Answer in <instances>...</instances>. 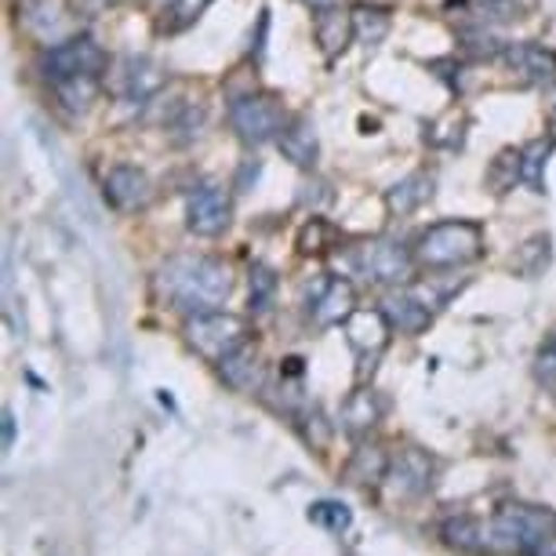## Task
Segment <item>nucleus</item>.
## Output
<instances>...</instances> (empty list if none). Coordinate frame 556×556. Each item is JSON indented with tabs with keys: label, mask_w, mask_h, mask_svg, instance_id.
Instances as JSON below:
<instances>
[{
	"label": "nucleus",
	"mask_w": 556,
	"mask_h": 556,
	"mask_svg": "<svg viewBox=\"0 0 556 556\" xmlns=\"http://www.w3.org/2000/svg\"><path fill=\"white\" fill-rule=\"evenodd\" d=\"M324 233H328V226H324V218H313V223H306V229H302L299 237V248L306 251V255H313V251H324Z\"/></svg>",
	"instance_id": "32"
},
{
	"label": "nucleus",
	"mask_w": 556,
	"mask_h": 556,
	"mask_svg": "<svg viewBox=\"0 0 556 556\" xmlns=\"http://www.w3.org/2000/svg\"><path fill=\"white\" fill-rule=\"evenodd\" d=\"M429 197H433V175L415 172V175L401 178V182L386 193V207H390L393 215H412L429 201Z\"/></svg>",
	"instance_id": "20"
},
{
	"label": "nucleus",
	"mask_w": 556,
	"mask_h": 556,
	"mask_svg": "<svg viewBox=\"0 0 556 556\" xmlns=\"http://www.w3.org/2000/svg\"><path fill=\"white\" fill-rule=\"evenodd\" d=\"M353 266L361 269L367 280H379V285H404V280L412 277L415 255H407L393 240H364V244L353 251Z\"/></svg>",
	"instance_id": "7"
},
{
	"label": "nucleus",
	"mask_w": 556,
	"mask_h": 556,
	"mask_svg": "<svg viewBox=\"0 0 556 556\" xmlns=\"http://www.w3.org/2000/svg\"><path fill=\"white\" fill-rule=\"evenodd\" d=\"M517 182H523L520 150H502V153L495 156V164L488 167V186H491L495 193H509Z\"/></svg>",
	"instance_id": "25"
},
{
	"label": "nucleus",
	"mask_w": 556,
	"mask_h": 556,
	"mask_svg": "<svg viewBox=\"0 0 556 556\" xmlns=\"http://www.w3.org/2000/svg\"><path fill=\"white\" fill-rule=\"evenodd\" d=\"M313 34H317V45L328 59L342 55L353 37V12H342V8H320L317 18H313Z\"/></svg>",
	"instance_id": "17"
},
{
	"label": "nucleus",
	"mask_w": 556,
	"mask_h": 556,
	"mask_svg": "<svg viewBox=\"0 0 556 556\" xmlns=\"http://www.w3.org/2000/svg\"><path fill=\"white\" fill-rule=\"evenodd\" d=\"M186 342H190L201 356L218 364V361H226L237 345L248 342V324L223 309L197 313V317H190V324H186Z\"/></svg>",
	"instance_id": "4"
},
{
	"label": "nucleus",
	"mask_w": 556,
	"mask_h": 556,
	"mask_svg": "<svg viewBox=\"0 0 556 556\" xmlns=\"http://www.w3.org/2000/svg\"><path fill=\"white\" fill-rule=\"evenodd\" d=\"M40 66H45V77L51 84H59L66 77H80V73H102L106 51L96 45V37H70V40H55L45 51Z\"/></svg>",
	"instance_id": "6"
},
{
	"label": "nucleus",
	"mask_w": 556,
	"mask_h": 556,
	"mask_svg": "<svg viewBox=\"0 0 556 556\" xmlns=\"http://www.w3.org/2000/svg\"><path fill=\"white\" fill-rule=\"evenodd\" d=\"M55 91H59L62 106L73 110V113H80V110H88L91 102H96V96H99V73H80V77H66V80L55 84Z\"/></svg>",
	"instance_id": "23"
},
{
	"label": "nucleus",
	"mask_w": 556,
	"mask_h": 556,
	"mask_svg": "<svg viewBox=\"0 0 556 556\" xmlns=\"http://www.w3.org/2000/svg\"><path fill=\"white\" fill-rule=\"evenodd\" d=\"M207 8H212V0H172V8H167V15H164V34H182V29H190Z\"/></svg>",
	"instance_id": "28"
},
{
	"label": "nucleus",
	"mask_w": 556,
	"mask_h": 556,
	"mask_svg": "<svg viewBox=\"0 0 556 556\" xmlns=\"http://www.w3.org/2000/svg\"><path fill=\"white\" fill-rule=\"evenodd\" d=\"M390 26H393V18L390 12H382V8H353V37L361 40V45L367 48H375V45H382L386 37H390Z\"/></svg>",
	"instance_id": "21"
},
{
	"label": "nucleus",
	"mask_w": 556,
	"mask_h": 556,
	"mask_svg": "<svg viewBox=\"0 0 556 556\" xmlns=\"http://www.w3.org/2000/svg\"><path fill=\"white\" fill-rule=\"evenodd\" d=\"M382 313H386V320H390V328L401 334H422L429 328V320H433V309L418 295H412V291H393V295H386Z\"/></svg>",
	"instance_id": "13"
},
{
	"label": "nucleus",
	"mask_w": 556,
	"mask_h": 556,
	"mask_svg": "<svg viewBox=\"0 0 556 556\" xmlns=\"http://www.w3.org/2000/svg\"><path fill=\"white\" fill-rule=\"evenodd\" d=\"M523 277H534V273H542L545 266H549V237H531L528 244L520 248L517 262H513Z\"/></svg>",
	"instance_id": "30"
},
{
	"label": "nucleus",
	"mask_w": 556,
	"mask_h": 556,
	"mask_svg": "<svg viewBox=\"0 0 556 556\" xmlns=\"http://www.w3.org/2000/svg\"><path fill=\"white\" fill-rule=\"evenodd\" d=\"M313 12H320V8H339V0H306Z\"/></svg>",
	"instance_id": "34"
},
{
	"label": "nucleus",
	"mask_w": 556,
	"mask_h": 556,
	"mask_svg": "<svg viewBox=\"0 0 556 556\" xmlns=\"http://www.w3.org/2000/svg\"><path fill=\"white\" fill-rule=\"evenodd\" d=\"M117 77H121L117 91L124 99H150V96H156V91L164 88V70L156 66L153 59H146V55L124 59Z\"/></svg>",
	"instance_id": "15"
},
{
	"label": "nucleus",
	"mask_w": 556,
	"mask_h": 556,
	"mask_svg": "<svg viewBox=\"0 0 556 556\" xmlns=\"http://www.w3.org/2000/svg\"><path fill=\"white\" fill-rule=\"evenodd\" d=\"M386 473H390V458H386L382 447H361L350 466H345V477L353 484H379V480H386Z\"/></svg>",
	"instance_id": "22"
},
{
	"label": "nucleus",
	"mask_w": 556,
	"mask_h": 556,
	"mask_svg": "<svg viewBox=\"0 0 556 556\" xmlns=\"http://www.w3.org/2000/svg\"><path fill=\"white\" fill-rule=\"evenodd\" d=\"M277 146L295 167H313V164H317V156H320L317 124H313L309 117H295L285 128V135L277 139Z\"/></svg>",
	"instance_id": "16"
},
{
	"label": "nucleus",
	"mask_w": 556,
	"mask_h": 556,
	"mask_svg": "<svg viewBox=\"0 0 556 556\" xmlns=\"http://www.w3.org/2000/svg\"><path fill=\"white\" fill-rule=\"evenodd\" d=\"M412 255L426 269H458L484 255V233H480L477 223H466V218L437 223L418 237Z\"/></svg>",
	"instance_id": "3"
},
{
	"label": "nucleus",
	"mask_w": 556,
	"mask_h": 556,
	"mask_svg": "<svg viewBox=\"0 0 556 556\" xmlns=\"http://www.w3.org/2000/svg\"><path fill=\"white\" fill-rule=\"evenodd\" d=\"M495 553L520 556H556V517L534 506H502L491 517Z\"/></svg>",
	"instance_id": "2"
},
{
	"label": "nucleus",
	"mask_w": 556,
	"mask_h": 556,
	"mask_svg": "<svg viewBox=\"0 0 556 556\" xmlns=\"http://www.w3.org/2000/svg\"><path fill=\"white\" fill-rule=\"evenodd\" d=\"M156 285L167 299L197 317V313H215L218 306H226L229 291H233V273L223 258H172L161 269Z\"/></svg>",
	"instance_id": "1"
},
{
	"label": "nucleus",
	"mask_w": 556,
	"mask_h": 556,
	"mask_svg": "<svg viewBox=\"0 0 556 556\" xmlns=\"http://www.w3.org/2000/svg\"><path fill=\"white\" fill-rule=\"evenodd\" d=\"M534 375H539L542 386H556V342H549L534 361Z\"/></svg>",
	"instance_id": "31"
},
{
	"label": "nucleus",
	"mask_w": 556,
	"mask_h": 556,
	"mask_svg": "<svg viewBox=\"0 0 556 556\" xmlns=\"http://www.w3.org/2000/svg\"><path fill=\"white\" fill-rule=\"evenodd\" d=\"M386 480H393L396 498H418L433 488V462H429L422 451L407 447V451H401V458L390 462Z\"/></svg>",
	"instance_id": "10"
},
{
	"label": "nucleus",
	"mask_w": 556,
	"mask_h": 556,
	"mask_svg": "<svg viewBox=\"0 0 556 556\" xmlns=\"http://www.w3.org/2000/svg\"><path fill=\"white\" fill-rule=\"evenodd\" d=\"M15 444V415L4 412V451H12Z\"/></svg>",
	"instance_id": "33"
},
{
	"label": "nucleus",
	"mask_w": 556,
	"mask_h": 556,
	"mask_svg": "<svg viewBox=\"0 0 556 556\" xmlns=\"http://www.w3.org/2000/svg\"><path fill=\"white\" fill-rule=\"evenodd\" d=\"M309 520L317 528H328V531H345L353 523V513L345 502H334V498H320L309 506Z\"/></svg>",
	"instance_id": "29"
},
{
	"label": "nucleus",
	"mask_w": 556,
	"mask_h": 556,
	"mask_svg": "<svg viewBox=\"0 0 556 556\" xmlns=\"http://www.w3.org/2000/svg\"><path fill=\"white\" fill-rule=\"evenodd\" d=\"M382 415V404L379 396H375L371 390H361L350 396V404H345V426L353 429V433H364V429H371L375 422H379Z\"/></svg>",
	"instance_id": "24"
},
{
	"label": "nucleus",
	"mask_w": 556,
	"mask_h": 556,
	"mask_svg": "<svg viewBox=\"0 0 556 556\" xmlns=\"http://www.w3.org/2000/svg\"><path fill=\"white\" fill-rule=\"evenodd\" d=\"M313 320L320 324V328H334V324H345L356 313V291L350 280L342 277H331L328 285L320 288V295L313 299Z\"/></svg>",
	"instance_id": "11"
},
{
	"label": "nucleus",
	"mask_w": 556,
	"mask_h": 556,
	"mask_svg": "<svg viewBox=\"0 0 556 556\" xmlns=\"http://www.w3.org/2000/svg\"><path fill=\"white\" fill-rule=\"evenodd\" d=\"M258 371H262V364H258V350H255V345H251V342L237 345V350L229 353L226 361H218V375H223V382L229 386V390H237V393L255 390Z\"/></svg>",
	"instance_id": "19"
},
{
	"label": "nucleus",
	"mask_w": 556,
	"mask_h": 556,
	"mask_svg": "<svg viewBox=\"0 0 556 556\" xmlns=\"http://www.w3.org/2000/svg\"><path fill=\"white\" fill-rule=\"evenodd\" d=\"M502 55H506L509 70L520 73L523 80H531V84H553L556 80V51L553 48L523 40V45H509Z\"/></svg>",
	"instance_id": "12"
},
{
	"label": "nucleus",
	"mask_w": 556,
	"mask_h": 556,
	"mask_svg": "<svg viewBox=\"0 0 556 556\" xmlns=\"http://www.w3.org/2000/svg\"><path fill=\"white\" fill-rule=\"evenodd\" d=\"M102 193H106V201L117 207V212H139V207L150 204L153 182L142 167L117 164V167H110L106 182H102Z\"/></svg>",
	"instance_id": "9"
},
{
	"label": "nucleus",
	"mask_w": 556,
	"mask_h": 556,
	"mask_svg": "<svg viewBox=\"0 0 556 556\" xmlns=\"http://www.w3.org/2000/svg\"><path fill=\"white\" fill-rule=\"evenodd\" d=\"M440 534H444V542L458 553H473V556L495 553L491 528H484V523L473 517H451L444 528H440Z\"/></svg>",
	"instance_id": "18"
},
{
	"label": "nucleus",
	"mask_w": 556,
	"mask_h": 556,
	"mask_svg": "<svg viewBox=\"0 0 556 556\" xmlns=\"http://www.w3.org/2000/svg\"><path fill=\"white\" fill-rule=\"evenodd\" d=\"M553 153V139H534L520 150V167H523V182L531 190H542V172H545V161Z\"/></svg>",
	"instance_id": "27"
},
{
	"label": "nucleus",
	"mask_w": 556,
	"mask_h": 556,
	"mask_svg": "<svg viewBox=\"0 0 556 556\" xmlns=\"http://www.w3.org/2000/svg\"><path fill=\"white\" fill-rule=\"evenodd\" d=\"M229 124H233V131L240 135V142L262 146V142L280 139L291 121H288L285 102H280V99L248 96V99L233 102V110H229Z\"/></svg>",
	"instance_id": "5"
},
{
	"label": "nucleus",
	"mask_w": 556,
	"mask_h": 556,
	"mask_svg": "<svg viewBox=\"0 0 556 556\" xmlns=\"http://www.w3.org/2000/svg\"><path fill=\"white\" fill-rule=\"evenodd\" d=\"M233 223V204L218 186H197L186 201V226L197 237H218Z\"/></svg>",
	"instance_id": "8"
},
{
	"label": "nucleus",
	"mask_w": 556,
	"mask_h": 556,
	"mask_svg": "<svg viewBox=\"0 0 556 556\" xmlns=\"http://www.w3.org/2000/svg\"><path fill=\"white\" fill-rule=\"evenodd\" d=\"M390 320H386L382 309H356L350 320H345V339L356 353H382L386 342H390Z\"/></svg>",
	"instance_id": "14"
},
{
	"label": "nucleus",
	"mask_w": 556,
	"mask_h": 556,
	"mask_svg": "<svg viewBox=\"0 0 556 556\" xmlns=\"http://www.w3.org/2000/svg\"><path fill=\"white\" fill-rule=\"evenodd\" d=\"M248 288H251V309L266 313L273 306V299H277L280 280L269 266H262L258 262V266H251V273H248Z\"/></svg>",
	"instance_id": "26"
}]
</instances>
